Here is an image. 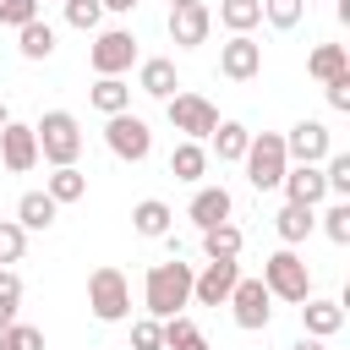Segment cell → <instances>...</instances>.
<instances>
[{
    "label": "cell",
    "mask_w": 350,
    "mask_h": 350,
    "mask_svg": "<svg viewBox=\"0 0 350 350\" xmlns=\"http://www.w3.org/2000/svg\"><path fill=\"white\" fill-rule=\"evenodd\" d=\"M191 262H180V257H170V262H153L148 268V279H142V306H148V317L153 323H164V317H180V306L191 301Z\"/></svg>",
    "instance_id": "obj_1"
},
{
    "label": "cell",
    "mask_w": 350,
    "mask_h": 350,
    "mask_svg": "<svg viewBox=\"0 0 350 350\" xmlns=\"http://www.w3.org/2000/svg\"><path fill=\"white\" fill-rule=\"evenodd\" d=\"M257 279H262V290H268L273 301H290V306H301V301L312 295V268L295 257V246H279V252H268Z\"/></svg>",
    "instance_id": "obj_2"
},
{
    "label": "cell",
    "mask_w": 350,
    "mask_h": 350,
    "mask_svg": "<svg viewBox=\"0 0 350 350\" xmlns=\"http://www.w3.org/2000/svg\"><path fill=\"white\" fill-rule=\"evenodd\" d=\"M246 180L257 186V191H279V180H284V170H290V153H284V131H252V142H246Z\"/></svg>",
    "instance_id": "obj_3"
},
{
    "label": "cell",
    "mask_w": 350,
    "mask_h": 350,
    "mask_svg": "<svg viewBox=\"0 0 350 350\" xmlns=\"http://www.w3.org/2000/svg\"><path fill=\"white\" fill-rule=\"evenodd\" d=\"M33 137H38V159H49L55 170L77 164V153H82V126H77L71 109H44V120L33 126Z\"/></svg>",
    "instance_id": "obj_4"
},
{
    "label": "cell",
    "mask_w": 350,
    "mask_h": 350,
    "mask_svg": "<svg viewBox=\"0 0 350 350\" xmlns=\"http://www.w3.org/2000/svg\"><path fill=\"white\" fill-rule=\"evenodd\" d=\"M88 312L98 317V323H126L131 317V284H126V273L120 268H93L88 273Z\"/></svg>",
    "instance_id": "obj_5"
},
{
    "label": "cell",
    "mask_w": 350,
    "mask_h": 350,
    "mask_svg": "<svg viewBox=\"0 0 350 350\" xmlns=\"http://www.w3.org/2000/svg\"><path fill=\"white\" fill-rule=\"evenodd\" d=\"M88 66H93V77H120V71H131V66H137V38H131V27H104V33L88 44Z\"/></svg>",
    "instance_id": "obj_6"
},
{
    "label": "cell",
    "mask_w": 350,
    "mask_h": 350,
    "mask_svg": "<svg viewBox=\"0 0 350 350\" xmlns=\"http://www.w3.org/2000/svg\"><path fill=\"white\" fill-rule=\"evenodd\" d=\"M164 115H170V126L180 131V142H202V137H213V126H219V109H213L202 93H175V98H164Z\"/></svg>",
    "instance_id": "obj_7"
},
{
    "label": "cell",
    "mask_w": 350,
    "mask_h": 350,
    "mask_svg": "<svg viewBox=\"0 0 350 350\" xmlns=\"http://www.w3.org/2000/svg\"><path fill=\"white\" fill-rule=\"evenodd\" d=\"M104 142H109V153L115 159H126V164H142L148 153H153V126L142 120V115H109L104 120Z\"/></svg>",
    "instance_id": "obj_8"
},
{
    "label": "cell",
    "mask_w": 350,
    "mask_h": 350,
    "mask_svg": "<svg viewBox=\"0 0 350 350\" xmlns=\"http://www.w3.org/2000/svg\"><path fill=\"white\" fill-rule=\"evenodd\" d=\"M230 317H235V328H246V334H262L268 323H273V295L262 290V279H235V290H230Z\"/></svg>",
    "instance_id": "obj_9"
},
{
    "label": "cell",
    "mask_w": 350,
    "mask_h": 350,
    "mask_svg": "<svg viewBox=\"0 0 350 350\" xmlns=\"http://www.w3.org/2000/svg\"><path fill=\"white\" fill-rule=\"evenodd\" d=\"M257 71H262V44L252 33H230V44H219V77L252 82Z\"/></svg>",
    "instance_id": "obj_10"
},
{
    "label": "cell",
    "mask_w": 350,
    "mask_h": 350,
    "mask_svg": "<svg viewBox=\"0 0 350 350\" xmlns=\"http://www.w3.org/2000/svg\"><path fill=\"white\" fill-rule=\"evenodd\" d=\"M284 153H290V164H323L334 153V137H328L323 120H295L284 131Z\"/></svg>",
    "instance_id": "obj_11"
},
{
    "label": "cell",
    "mask_w": 350,
    "mask_h": 350,
    "mask_svg": "<svg viewBox=\"0 0 350 350\" xmlns=\"http://www.w3.org/2000/svg\"><path fill=\"white\" fill-rule=\"evenodd\" d=\"M235 279H241V262H202V273H191V301L197 306H224Z\"/></svg>",
    "instance_id": "obj_12"
},
{
    "label": "cell",
    "mask_w": 350,
    "mask_h": 350,
    "mask_svg": "<svg viewBox=\"0 0 350 350\" xmlns=\"http://www.w3.org/2000/svg\"><path fill=\"white\" fill-rule=\"evenodd\" d=\"M0 164H5L11 175H27V170L38 164V137H33V126H22V120H5V126H0Z\"/></svg>",
    "instance_id": "obj_13"
},
{
    "label": "cell",
    "mask_w": 350,
    "mask_h": 350,
    "mask_svg": "<svg viewBox=\"0 0 350 350\" xmlns=\"http://www.w3.org/2000/svg\"><path fill=\"white\" fill-rule=\"evenodd\" d=\"M284 202H301V208H317L328 197V180H323V164H290L284 180H279Z\"/></svg>",
    "instance_id": "obj_14"
},
{
    "label": "cell",
    "mask_w": 350,
    "mask_h": 350,
    "mask_svg": "<svg viewBox=\"0 0 350 350\" xmlns=\"http://www.w3.org/2000/svg\"><path fill=\"white\" fill-rule=\"evenodd\" d=\"M339 328H345V301H328V295H306L301 301V334L334 339Z\"/></svg>",
    "instance_id": "obj_15"
},
{
    "label": "cell",
    "mask_w": 350,
    "mask_h": 350,
    "mask_svg": "<svg viewBox=\"0 0 350 350\" xmlns=\"http://www.w3.org/2000/svg\"><path fill=\"white\" fill-rule=\"evenodd\" d=\"M208 27H213V11H208V5H180V11H170V38H175L180 49L208 44Z\"/></svg>",
    "instance_id": "obj_16"
},
{
    "label": "cell",
    "mask_w": 350,
    "mask_h": 350,
    "mask_svg": "<svg viewBox=\"0 0 350 350\" xmlns=\"http://www.w3.org/2000/svg\"><path fill=\"white\" fill-rule=\"evenodd\" d=\"M191 224L197 230H213V224H224L230 213H235V197L224 191V186H197V197H191Z\"/></svg>",
    "instance_id": "obj_17"
},
{
    "label": "cell",
    "mask_w": 350,
    "mask_h": 350,
    "mask_svg": "<svg viewBox=\"0 0 350 350\" xmlns=\"http://www.w3.org/2000/svg\"><path fill=\"white\" fill-rule=\"evenodd\" d=\"M137 88H142L148 98H175V93H180L175 60H170V55H153V60H142V66H137Z\"/></svg>",
    "instance_id": "obj_18"
},
{
    "label": "cell",
    "mask_w": 350,
    "mask_h": 350,
    "mask_svg": "<svg viewBox=\"0 0 350 350\" xmlns=\"http://www.w3.org/2000/svg\"><path fill=\"white\" fill-rule=\"evenodd\" d=\"M55 219H60V202H55L49 191H22V197H16V224H22L27 235H33V230H49Z\"/></svg>",
    "instance_id": "obj_19"
},
{
    "label": "cell",
    "mask_w": 350,
    "mask_h": 350,
    "mask_svg": "<svg viewBox=\"0 0 350 350\" xmlns=\"http://www.w3.org/2000/svg\"><path fill=\"white\" fill-rule=\"evenodd\" d=\"M170 224H175V213H170V202H164V197H142V202L131 208V230H137V235H148V241H164V235H170Z\"/></svg>",
    "instance_id": "obj_20"
},
{
    "label": "cell",
    "mask_w": 350,
    "mask_h": 350,
    "mask_svg": "<svg viewBox=\"0 0 350 350\" xmlns=\"http://www.w3.org/2000/svg\"><path fill=\"white\" fill-rule=\"evenodd\" d=\"M273 230H279V241L284 246H301L312 230H317V208H301V202H284L279 213H273Z\"/></svg>",
    "instance_id": "obj_21"
},
{
    "label": "cell",
    "mask_w": 350,
    "mask_h": 350,
    "mask_svg": "<svg viewBox=\"0 0 350 350\" xmlns=\"http://www.w3.org/2000/svg\"><path fill=\"white\" fill-rule=\"evenodd\" d=\"M241 246H246V235H241V224H235V219H224V224L202 230V252H208V262H235V257H241Z\"/></svg>",
    "instance_id": "obj_22"
},
{
    "label": "cell",
    "mask_w": 350,
    "mask_h": 350,
    "mask_svg": "<svg viewBox=\"0 0 350 350\" xmlns=\"http://www.w3.org/2000/svg\"><path fill=\"white\" fill-rule=\"evenodd\" d=\"M88 104H93L104 120H109V115H126V109H131V88H126L120 77H98V82L88 88Z\"/></svg>",
    "instance_id": "obj_23"
},
{
    "label": "cell",
    "mask_w": 350,
    "mask_h": 350,
    "mask_svg": "<svg viewBox=\"0 0 350 350\" xmlns=\"http://www.w3.org/2000/svg\"><path fill=\"white\" fill-rule=\"evenodd\" d=\"M170 175L197 186V180L208 175V148H202V142H175V148H170Z\"/></svg>",
    "instance_id": "obj_24"
},
{
    "label": "cell",
    "mask_w": 350,
    "mask_h": 350,
    "mask_svg": "<svg viewBox=\"0 0 350 350\" xmlns=\"http://www.w3.org/2000/svg\"><path fill=\"white\" fill-rule=\"evenodd\" d=\"M16 49H22V60H49L55 55V27L44 16H33L27 27H16Z\"/></svg>",
    "instance_id": "obj_25"
},
{
    "label": "cell",
    "mask_w": 350,
    "mask_h": 350,
    "mask_svg": "<svg viewBox=\"0 0 350 350\" xmlns=\"http://www.w3.org/2000/svg\"><path fill=\"white\" fill-rule=\"evenodd\" d=\"M345 71H350L345 44H317V49L306 55V77H317V82H334V77H345Z\"/></svg>",
    "instance_id": "obj_26"
},
{
    "label": "cell",
    "mask_w": 350,
    "mask_h": 350,
    "mask_svg": "<svg viewBox=\"0 0 350 350\" xmlns=\"http://www.w3.org/2000/svg\"><path fill=\"white\" fill-rule=\"evenodd\" d=\"M246 142H252V131H246L241 120H219V126H213V153H219V164H241V159H246Z\"/></svg>",
    "instance_id": "obj_27"
},
{
    "label": "cell",
    "mask_w": 350,
    "mask_h": 350,
    "mask_svg": "<svg viewBox=\"0 0 350 350\" xmlns=\"http://www.w3.org/2000/svg\"><path fill=\"white\" fill-rule=\"evenodd\" d=\"M44 191H49L60 208H66V202H82V197H88V175H82L77 164H60V170L44 180Z\"/></svg>",
    "instance_id": "obj_28"
},
{
    "label": "cell",
    "mask_w": 350,
    "mask_h": 350,
    "mask_svg": "<svg viewBox=\"0 0 350 350\" xmlns=\"http://www.w3.org/2000/svg\"><path fill=\"white\" fill-rule=\"evenodd\" d=\"M262 22V5L257 0H219V27H230V33H252Z\"/></svg>",
    "instance_id": "obj_29"
},
{
    "label": "cell",
    "mask_w": 350,
    "mask_h": 350,
    "mask_svg": "<svg viewBox=\"0 0 350 350\" xmlns=\"http://www.w3.org/2000/svg\"><path fill=\"white\" fill-rule=\"evenodd\" d=\"M159 328H164V350H208V339L191 317H164Z\"/></svg>",
    "instance_id": "obj_30"
},
{
    "label": "cell",
    "mask_w": 350,
    "mask_h": 350,
    "mask_svg": "<svg viewBox=\"0 0 350 350\" xmlns=\"http://www.w3.org/2000/svg\"><path fill=\"white\" fill-rule=\"evenodd\" d=\"M323 180H328L334 202H350V153H328L323 159Z\"/></svg>",
    "instance_id": "obj_31"
},
{
    "label": "cell",
    "mask_w": 350,
    "mask_h": 350,
    "mask_svg": "<svg viewBox=\"0 0 350 350\" xmlns=\"http://www.w3.org/2000/svg\"><path fill=\"white\" fill-rule=\"evenodd\" d=\"M317 230L334 241V246H350V202H328L317 213Z\"/></svg>",
    "instance_id": "obj_32"
},
{
    "label": "cell",
    "mask_w": 350,
    "mask_h": 350,
    "mask_svg": "<svg viewBox=\"0 0 350 350\" xmlns=\"http://www.w3.org/2000/svg\"><path fill=\"white\" fill-rule=\"evenodd\" d=\"M257 5H262V22L279 27V33H290V27L306 16V0H257Z\"/></svg>",
    "instance_id": "obj_33"
},
{
    "label": "cell",
    "mask_w": 350,
    "mask_h": 350,
    "mask_svg": "<svg viewBox=\"0 0 350 350\" xmlns=\"http://www.w3.org/2000/svg\"><path fill=\"white\" fill-rule=\"evenodd\" d=\"M0 350H44V328H33V323H5V328H0Z\"/></svg>",
    "instance_id": "obj_34"
},
{
    "label": "cell",
    "mask_w": 350,
    "mask_h": 350,
    "mask_svg": "<svg viewBox=\"0 0 350 350\" xmlns=\"http://www.w3.org/2000/svg\"><path fill=\"white\" fill-rule=\"evenodd\" d=\"M66 22H71L77 33H98L104 5H98V0H66Z\"/></svg>",
    "instance_id": "obj_35"
},
{
    "label": "cell",
    "mask_w": 350,
    "mask_h": 350,
    "mask_svg": "<svg viewBox=\"0 0 350 350\" xmlns=\"http://www.w3.org/2000/svg\"><path fill=\"white\" fill-rule=\"evenodd\" d=\"M22 252H27V230L16 219H0V268L5 262H22Z\"/></svg>",
    "instance_id": "obj_36"
},
{
    "label": "cell",
    "mask_w": 350,
    "mask_h": 350,
    "mask_svg": "<svg viewBox=\"0 0 350 350\" xmlns=\"http://www.w3.org/2000/svg\"><path fill=\"white\" fill-rule=\"evenodd\" d=\"M16 306H22V279L16 268H0V328L16 323Z\"/></svg>",
    "instance_id": "obj_37"
},
{
    "label": "cell",
    "mask_w": 350,
    "mask_h": 350,
    "mask_svg": "<svg viewBox=\"0 0 350 350\" xmlns=\"http://www.w3.org/2000/svg\"><path fill=\"white\" fill-rule=\"evenodd\" d=\"M131 350H164V328L153 317H137L131 323Z\"/></svg>",
    "instance_id": "obj_38"
},
{
    "label": "cell",
    "mask_w": 350,
    "mask_h": 350,
    "mask_svg": "<svg viewBox=\"0 0 350 350\" xmlns=\"http://www.w3.org/2000/svg\"><path fill=\"white\" fill-rule=\"evenodd\" d=\"M38 16V0H0V27H27Z\"/></svg>",
    "instance_id": "obj_39"
},
{
    "label": "cell",
    "mask_w": 350,
    "mask_h": 350,
    "mask_svg": "<svg viewBox=\"0 0 350 350\" xmlns=\"http://www.w3.org/2000/svg\"><path fill=\"white\" fill-rule=\"evenodd\" d=\"M323 93H328V109L350 115V71H345V77H334V82H323Z\"/></svg>",
    "instance_id": "obj_40"
},
{
    "label": "cell",
    "mask_w": 350,
    "mask_h": 350,
    "mask_svg": "<svg viewBox=\"0 0 350 350\" xmlns=\"http://www.w3.org/2000/svg\"><path fill=\"white\" fill-rule=\"evenodd\" d=\"M290 350H328V339H312V334H301V339H295Z\"/></svg>",
    "instance_id": "obj_41"
},
{
    "label": "cell",
    "mask_w": 350,
    "mask_h": 350,
    "mask_svg": "<svg viewBox=\"0 0 350 350\" xmlns=\"http://www.w3.org/2000/svg\"><path fill=\"white\" fill-rule=\"evenodd\" d=\"M104 11H115V16H126V11H137V0H98Z\"/></svg>",
    "instance_id": "obj_42"
},
{
    "label": "cell",
    "mask_w": 350,
    "mask_h": 350,
    "mask_svg": "<svg viewBox=\"0 0 350 350\" xmlns=\"http://www.w3.org/2000/svg\"><path fill=\"white\" fill-rule=\"evenodd\" d=\"M180 5H202V0H170V11H180Z\"/></svg>",
    "instance_id": "obj_43"
},
{
    "label": "cell",
    "mask_w": 350,
    "mask_h": 350,
    "mask_svg": "<svg viewBox=\"0 0 350 350\" xmlns=\"http://www.w3.org/2000/svg\"><path fill=\"white\" fill-rule=\"evenodd\" d=\"M5 120H11V115H5V104H0V126H5Z\"/></svg>",
    "instance_id": "obj_44"
},
{
    "label": "cell",
    "mask_w": 350,
    "mask_h": 350,
    "mask_svg": "<svg viewBox=\"0 0 350 350\" xmlns=\"http://www.w3.org/2000/svg\"><path fill=\"white\" fill-rule=\"evenodd\" d=\"M38 5H44V0H38ZM60 5H66V0H60Z\"/></svg>",
    "instance_id": "obj_45"
}]
</instances>
